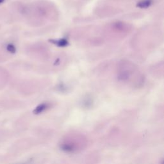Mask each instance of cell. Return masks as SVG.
<instances>
[{
	"label": "cell",
	"instance_id": "obj_1",
	"mask_svg": "<svg viewBox=\"0 0 164 164\" xmlns=\"http://www.w3.org/2000/svg\"><path fill=\"white\" fill-rule=\"evenodd\" d=\"M117 79L119 82L139 87L144 83V76L135 64L123 60L117 64Z\"/></svg>",
	"mask_w": 164,
	"mask_h": 164
},
{
	"label": "cell",
	"instance_id": "obj_2",
	"mask_svg": "<svg viewBox=\"0 0 164 164\" xmlns=\"http://www.w3.org/2000/svg\"><path fill=\"white\" fill-rule=\"evenodd\" d=\"M133 30V26L127 22L122 21L113 22L106 25L105 29V35L112 40L123 39Z\"/></svg>",
	"mask_w": 164,
	"mask_h": 164
},
{
	"label": "cell",
	"instance_id": "obj_3",
	"mask_svg": "<svg viewBox=\"0 0 164 164\" xmlns=\"http://www.w3.org/2000/svg\"><path fill=\"white\" fill-rule=\"evenodd\" d=\"M48 105L47 103H43L40 104L39 106H37V107L33 110V113L35 114H39L42 112H43L46 109H47Z\"/></svg>",
	"mask_w": 164,
	"mask_h": 164
},
{
	"label": "cell",
	"instance_id": "obj_4",
	"mask_svg": "<svg viewBox=\"0 0 164 164\" xmlns=\"http://www.w3.org/2000/svg\"><path fill=\"white\" fill-rule=\"evenodd\" d=\"M152 3L151 0H142L137 4V6L140 8H147Z\"/></svg>",
	"mask_w": 164,
	"mask_h": 164
},
{
	"label": "cell",
	"instance_id": "obj_5",
	"mask_svg": "<svg viewBox=\"0 0 164 164\" xmlns=\"http://www.w3.org/2000/svg\"><path fill=\"white\" fill-rule=\"evenodd\" d=\"M61 148H62V150L63 151H66V152H72V151H73V150H74L73 146H71V145L66 144H63L62 146V147H61Z\"/></svg>",
	"mask_w": 164,
	"mask_h": 164
},
{
	"label": "cell",
	"instance_id": "obj_6",
	"mask_svg": "<svg viewBox=\"0 0 164 164\" xmlns=\"http://www.w3.org/2000/svg\"><path fill=\"white\" fill-rule=\"evenodd\" d=\"M7 50L10 53L12 54H15L16 52V48L13 44H8L6 46Z\"/></svg>",
	"mask_w": 164,
	"mask_h": 164
},
{
	"label": "cell",
	"instance_id": "obj_7",
	"mask_svg": "<svg viewBox=\"0 0 164 164\" xmlns=\"http://www.w3.org/2000/svg\"><path fill=\"white\" fill-rule=\"evenodd\" d=\"M54 42V44L56 45H58L59 46H67L68 43L67 41L64 40V39H60L59 40H53Z\"/></svg>",
	"mask_w": 164,
	"mask_h": 164
},
{
	"label": "cell",
	"instance_id": "obj_8",
	"mask_svg": "<svg viewBox=\"0 0 164 164\" xmlns=\"http://www.w3.org/2000/svg\"><path fill=\"white\" fill-rule=\"evenodd\" d=\"M5 0H0V4H2V3H4Z\"/></svg>",
	"mask_w": 164,
	"mask_h": 164
}]
</instances>
